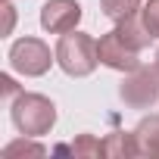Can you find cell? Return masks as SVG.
Returning a JSON list of instances; mask_svg holds the SVG:
<instances>
[{
	"mask_svg": "<svg viewBox=\"0 0 159 159\" xmlns=\"http://www.w3.org/2000/svg\"><path fill=\"white\" fill-rule=\"evenodd\" d=\"M56 62L66 75L72 78H84L97 69L100 62V50H97V41L84 31H66L59 34V44H56Z\"/></svg>",
	"mask_w": 159,
	"mask_h": 159,
	"instance_id": "6da1fadb",
	"label": "cell"
},
{
	"mask_svg": "<svg viewBox=\"0 0 159 159\" xmlns=\"http://www.w3.org/2000/svg\"><path fill=\"white\" fill-rule=\"evenodd\" d=\"M13 112V125L19 134H28V137H44L53 125H56V106L50 97L44 94H19L10 106Z\"/></svg>",
	"mask_w": 159,
	"mask_h": 159,
	"instance_id": "7a4b0ae2",
	"label": "cell"
},
{
	"mask_svg": "<svg viewBox=\"0 0 159 159\" xmlns=\"http://www.w3.org/2000/svg\"><path fill=\"white\" fill-rule=\"evenodd\" d=\"M53 62H56V53H50V47L41 38H19L10 47V66L25 78L47 75Z\"/></svg>",
	"mask_w": 159,
	"mask_h": 159,
	"instance_id": "3957f363",
	"label": "cell"
},
{
	"mask_svg": "<svg viewBox=\"0 0 159 159\" xmlns=\"http://www.w3.org/2000/svg\"><path fill=\"white\" fill-rule=\"evenodd\" d=\"M119 97L125 106L131 109H147L159 100V72L156 66L153 69H134V72H125V81L119 84Z\"/></svg>",
	"mask_w": 159,
	"mask_h": 159,
	"instance_id": "277c9868",
	"label": "cell"
},
{
	"mask_svg": "<svg viewBox=\"0 0 159 159\" xmlns=\"http://www.w3.org/2000/svg\"><path fill=\"white\" fill-rule=\"evenodd\" d=\"M97 50H100V62L106 69H116V72H134V69H140V56H137L140 50L128 47L116 28L97 41Z\"/></svg>",
	"mask_w": 159,
	"mask_h": 159,
	"instance_id": "5b68a950",
	"label": "cell"
},
{
	"mask_svg": "<svg viewBox=\"0 0 159 159\" xmlns=\"http://www.w3.org/2000/svg\"><path fill=\"white\" fill-rule=\"evenodd\" d=\"M78 22H81V3L75 0H47L41 7V28L50 34L75 31Z\"/></svg>",
	"mask_w": 159,
	"mask_h": 159,
	"instance_id": "8992f818",
	"label": "cell"
},
{
	"mask_svg": "<svg viewBox=\"0 0 159 159\" xmlns=\"http://www.w3.org/2000/svg\"><path fill=\"white\" fill-rule=\"evenodd\" d=\"M116 31H119V34H122V41H125L128 47H134V50H143V47H150V41H153L150 28L143 25L140 10H134L131 16L119 19V22H116Z\"/></svg>",
	"mask_w": 159,
	"mask_h": 159,
	"instance_id": "52a82bcc",
	"label": "cell"
},
{
	"mask_svg": "<svg viewBox=\"0 0 159 159\" xmlns=\"http://www.w3.org/2000/svg\"><path fill=\"white\" fill-rule=\"evenodd\" d=\"M134 140L140 156H159V116H147L134 128Z\"/></svg>",
	"mask_w": 159,
	"mask_h": 159,
	"instance_id": "ba28073f",
	"label": "cell"
},
{
	"mask_svg": "<svg viewBox=\"0 0 159 159\" xmlns=\"http://www.w3.org/2000/svg\"><path fill=\"white\" fill-rule=\"evenodd\" d=\"M103 156H112V159L140 156V150H137V140H134V131H131V134H125V131L106 134V140H103Z\"/></svg>",
	"mask_w": 159,
	"mask_h": 159,
	"instance_id": "9c48e42d",
	"label": "cell"
},
{
	"mask_svg": "<svg viewBox=\"0 0 159 159\" xmlns=\"http://www.w3.org/2000/svg\"><path fill=\"white\" fill-rule=\"evenodd\" d=\"M16 156H47V147L38 143L34 137L22 134L19 140H13V143L3 147V159H16Z\"/></svg>",
	"mask_w": 159,
	"mask_h": 159,
	"instance_id": "30bf717a",
	"label": "cell"
},
{
	"mask_svg": "<svg viewBox=\"0 0 159 159\" xmlns=\"http://www.w3.org/2000/svg\"><path fill=\"white\" fill-rule=\"evenodd\" d=\"M100 10L109 16V19H125V16H131L134 10H140V3L137 0H100Z\"/></svg>",
	"mask_w": 159,
	"mask_h": 159,
	"instance_id": "8fae6325",
	"label": "cell"
},
{
	"mask_svg": "<svg viewBox=\"0 0 159 159\" xmlns=\"http://www.w3.org/2000/svg\"><path fill=\"white\" fill-rule=\"evenodd\" d=\"M66 150H72L75 156H103V140H97V137H91V134H81L72 147H66Z\"/></svg>",
	"mask_w": 159,
	"mask_h": 159,
	"instance_id": "7c38bea8",
	"label": "cell"
},
{
	"mask_svg": "<svg viewBox=\"0 0 159 159\" xmlns=\"http://www.w3.org/2000/svg\"><path fill=\"white\" fill-rule=\"evenodd\" d=\"M140 16H143V25L150 28V34L159 38V0H147L140 7Z\"/></svg>",
	"mask_w": 159,
	"mask_h": 159,
	"instance_id": "4fadbf2b",
	"label": "cell"
},
{
	"mask_svg": "<svg viewBox=\"0 0 159 159\" xmlns=\"http://www.w3.org/2000/svg\"><path fill=\"white\" fill-rule=\"evenodd\" d=\"M3 16H7L3 34H13V25H16V7H13V0H3Z\"/></svg>",
	"mask_w": 159,
	"mask_h": 159,
	"instance_id": "5bb4252c",
	"label": "cell"
},
{
	"mask_svg": "<svg viewBox=\"0 0 159 159\" xmlns=\"http://www.w3.org/2000/svg\"><path fill=\"white\" fill-rule=\"evenodd\" d=\"M0 84H3V97H19V94H22L10 75H0Z\"/></svg>",
	"mask_w": 159,
	"mask_h": 159,
	"instance_id": "9a60e30c",
	"label": "cell"
},
{
	"mask_svg": "<svg viewBox=\"0 0 159 159\" xmlns=\"http://www.w3.org/2000/svg\"><path fill=\"white\" fill-rule=\"evenodd\" d=\"M153 66H156V72H159V50H156V59H153Z\"/></svg>",
	"mask_w": 159,
	"mask_h": 159,
	"instance_id": "2e32d148",
	"label": "cell"
},
{
	"mask_svg": "<svg viewBox=\"0 0 159 159\" xmlns=\"http://www.w3.org/2000/svg\"><path fill=\"white\" fill-rule=\"evenodd\" d=\"M137 3H140V0H137Z\"/></svg>",
	"mask_w": 159,
	"mask_h": 159,
	"instance_id": "e0dca14e",
	"label": "cell"
}]
</instances>
